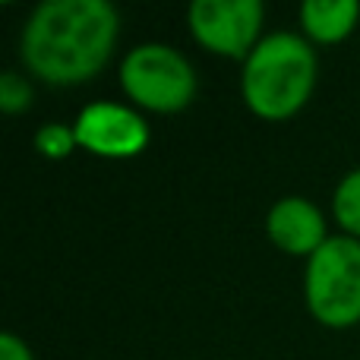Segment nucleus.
<instances>
[{"instance_id":"nucleus-11","label":"nucleus","mask_w":360,"mask_h":360,"mask_svg":"<svg viewBox=\"0 0 360 360\" xmlns=\"http://www.w3.org/2000/svg\"><path fill=\"white\" fill-rule=\"evenodd\" d=\"M32 101H35V89L22 73H16V70L0 73V111L16 117V114L29 111Z\"/></svg>"},{"instance_id":"nucleus-9","label":"nucleus","mask_w":360,"mask_h":360,"mask_svg":"<svg viewBox=\"0 0 360 360\" xmlns=\"http://www.w3.org/2000/svg\"><path fill=\"white\" fill-rule=\"evenodd\" d=\"M332 218L338 224V234L360 240V168L338 180L332 193Z\"/></svg>"},{"instance_id":"nucleus-5","label":"nucleus","mask_w":360,"mask_h":360,"mask_svg":"<svg viewBox=\"0 0 360 360\" xmlns=\"http://www.w3.org/2000/svg\"><path fill=\"white\" fill-rule=\"evenodd\" d=\"M266 6L259 0H193L186 29L202 51L228 60H247L262 41Z\"/></svg>"},{"instance_id":"nucleus-2","label":"nucleus","mask_w":360,"mask_h":360,"mask_svg":"<svg viewBox=\"0 0 360 360\" xmlns=\"http://www.w3.org/2000/svg\"><path fill=\"white\" fill-rule=\"evenodd\" d=\"M316 79V48L300 32H269L240 63V98L250 114L278 124L304 111Z\"/></svg>"},{"instance_id":"nucleus-4","label":"nucleus","mask_w":360,"mask_h":360,"mask_svg":"<svg viewBox=\"0 0 360 360\" xmlns=\"http://www.w3.org/2000/svg\"><path fill=\"white\" fill-rule=\"evenodd\" d=\"M304 300L326 329L360 323V240L332 234L304 266Z\"/></svg>"},{"instance_id":"nucleus-7","label":"nucleus","mask_w":360,"mask_h":360,"mask_svg":"<svg viewBox=\"0 0 360 360\" xmlns=\"http://www.w3.org/2000/svg\"><path fill=\"white\" fill-rule=\"evenodd\" d=\"M266 237L281 253L310 259L326 240H329V224L326 212L307 196H281L266 212Z\"/></svg>"},{"instance_id":"nucleus-10","label":"nucleus","mask_w":360,"mask_h":360,"mask_svg":"<svg viewBox=\"0 0 360 360\" xmlns=\"http://www.w3.org/2000/svg\"><path fill=\"white\" fill-rule=\"evenodd\" d=\"M76 149H79V139H76L73 124H60V120H54V124L38 127L35 152L41 158H48V162H63V158H70Z\"/></svg>"},{"instance_id":"nucleus-3","label":"nucleus","mask_w":360,"mask_h":360,"mask_svg":"<svg viewBox=\"0 0 360 360\" xmlns=\"http://www.w3.org/2000/svg\"><path fill=\"white\" fill-rule=\"evenodd\" d=\"M120 89L136 111L180 114L196 101L199 79L186 54L165 41H146L120 60Z\"/></svg>"},{"instance_id":"nucleus-12","label":"nucleus","mask_w":360,"mask_h":360,"mask_svg":"<svg viewBox=\"0 0 360 360\" xmlns=\"http://www.w3.org/2000/svg\"><path fill=\"white\" fill-rule=\"evenodd\" d=\"M0 360H35V354L25 345V338H19L16 332H4L0 335Z\"/></svg>"},{"instance_id":"nucleus-8","label":"nucleus","mask_w":360,"mask_h":360,"mask_svg":"<svg viewBox=\"0 0 360 360\" xmlns=\"http://www.w3.org/2000/svg\"><path fill=\"white\" fill-rule=\"evenodd\" d=\"M300 35L316 48V44H342L360 22L357 0H307L297 13Z\"/></svg>"},{"instance_id":"nucleus-6","label":"nucleus","mask_w":360,"mask_h":360,"mask_svg":"<svg viewBox=\"0 0 360 360\" xmlns=\"http://www.w3.org/2000/svg\"><path fill=\"white\" fill-rule=\"evenodd\" d=\"M79 149H86L95 158H136L146 152L152 133L146 117L133 105L120 101H92L73 120Z\"/></svg>"},{"instance_id":"nucleus-1","label":"nucleus","mask_w":360,"mask_h":360,"mask_svg":"<svg viewBox=\"0 0 360 360\" xmlns=\"http://www.w3.org/2000/svg\"><path fill=\"white\" fill-rule=\"evenodd\" d=\"M120 16L108 0H44L19 32L25 73L48 86L92 82L117 51Z\"/></svg>"}]
</instances>
